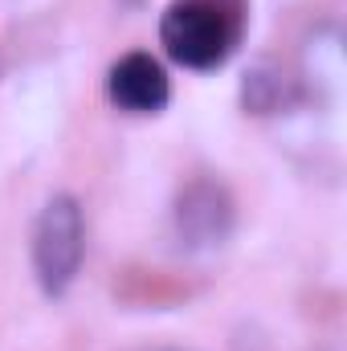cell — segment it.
Wrapping results in <instances>:
<instances>
[{
	"instance_id": "obj_2",
	"label": "cell",
	"mask_w": 347,
	"mask_h": 351,
	"mask_svg": "<svg viewBox=\"0 0 347 351\" xmlns=\"http://www.w3.org/2000/svg\"><path fill=\"white\" fill-rule=\"evenodd\" d=\"M82 254H86V217L78 196L70 192H53L33 225V274L41 294L62 298L78 269H82Z\"/></svg>"
},
{
	"instance_id": "obj_4",
	"label": "cell",
	"mask_w": 347,
	"mask_h": 351,
	"mask_svg": "<svg viewBox=\"0 0 347 351\" xmlns=\"http://www.w3.org/2000/svg\"><path fill=\"white\" fill-rule=\"evenodd\" d=\"M106 94L127 114H160L172 98V82H168V70L152 53H127L110 66Z\"/></svg>"
},
{
	"instance_id": "obj_5",
	"label": "cell",
	"mask_w": 347,
	"mask_h": 351,
	"mask_svg": "<svg viewBox=\"0 0 347 351\" xmlns=\"http://www.w3.org/2000/svg\"><path fill=\"white\" fill-rule=\"evenodd\" d=\"M282 98H286L282 74H274V70H265V66L250 74V82H246V106H250V110L265 114V110H274Z\"/></svg>"
},
{
	"instance_id": "obj_3",
	"label": "cell",
	"mask_w": 347,
	"mask_h": 351,
	"mask_svg": "<svg viewBox=\"0 0 347 351\" xmlns=\"http://www.w3.org/2000/svg\"><path fill=\"white\" fill-rule=\"evenodd\" d=\"M172 217H176V233L188 250H213V245L229 241L237 208H233V196L221 180L196 176L180 188Z\"/></svg>"
},
{
	"instance_id": "obj_1",
	"label": "cell",
	"mask_w": 347,
	"mask_h": 351,
	"mask_svg": "<svg viewBox=\"0 0 347 351\" xmlns=\"http://www.w3.org/2000/svg\"><path fill=\"white\" fill-rule=\"evenodd\" d=\"M250 29V0H172L160 16V41L176 66H225Z\"/></svg>"
}]
</instances>
